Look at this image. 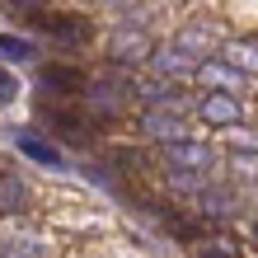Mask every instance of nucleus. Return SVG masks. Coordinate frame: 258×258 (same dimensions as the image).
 Here are the masks:
<instances>
[{
	"label": "nucleus",
	"mask_w": 258,
	"mask_h": 258,
	"mask_svg": "<svg viewBox=\"0 0 258 258\" xmlns=\"http://www.w3.org/2000/svg\"><path fill=\"white\" fill-rule=\"evenodd\" d=\"M211 160H216V150H211L207 141H192V136L164 146V164H169L174 174H207Z\"/></svg>",
	"instance_id": "f257e3e1"
},
{
	"label": "nucleus",
	"mask_w": 258,
	"mask_h": 258,
	"mask_svg": "<svg viewBox=\"0 0 258 258\" xmlns=\"http://www.w3.org/2000/svg\"><path fill=\"white\" fill-rule=\"evenodd\" d=\"M197 113H202L207 127H239V122H244L239 99H235V94H221V89H207V99L197 103Z\"/></svg>",
	"instance_id": "f03ea898"
},
{
	"label": "nucleus",
	"mask_w": 258,
	"mask_h": 258,
	"mask_svg": "<svg viewBox=\"0 0 258 258\" xmlns=\"http://www.w3.org/2000/svg\"><path fill=\"white\" fill-rule=\"evenodd\" d=\"M150 52H155V42H150L141 28H132V24H122L113 33V42H108V56L117 66H132V61H141V56H150Z\"/></svg>",
	"instance_id": "7ed1b4c3"
},
{
	"label": "nucleus",
	"mask_w": 258,
	"mask_h": 258,
	"mask_svg": "<svg viewBox=\"0 0 258 258\" xmlns=\"http://www.w3.org/2000/svg\"><path fill=\"white\" fill-rule=\"evenodd\" d=\"M141 132L150 136V141L169 146V141H183V136H188V122L178 117V108H174V113H169V108H146V117H141Z\"/></svg>",
	"instance_id": "20e7f679"
},
{
	"label": "nucleus",
	"mask_w": 258,
	"mask_h": 258,
	"mask_svg": "<svg viewBox=\"0 0 258 258\" xmlns=\"http://www.w3.org/2000/svg\"><path fill=\"white\" fill-rule=\"evenodd\" d=\"M150 66H155V75H164V80H178V75H197V56L192 52H183L178 42H164V47H155L150 52Z\"/></svg>",
	"instance_id": "39448f33"
},
{
	"label": "nucleus",
	"mask_w": 258,
	"mask_h": 258,
	"mask_svg": "<svg viewBox=\"0 0 258 258\" xmlns=\"http://www.w3.org/2000/svg\"><path fill=\"white\" fill-rule=\"evenodd\" d=\"M14 146H19V150H24L28 160L47 164V169H61V164H66V155H61V150H56V146H52V141H47V136H42V132H33V127L14 132Z\"/></svg>",
	"instance_id": "423d86ee"
},
{
	"label": "nucleus",
	"mask_w": 258,
	"mask_h": 258,
	"mask_svg": "<svg viewBox=\"0 0 258 258\" xmlns=\"http://www.w3.org/2000/svg\"><path fill=\"white\" fill-rule=\"evenodd\" d=\"M221 61H230L239 75H258V38H230V42H221Z\"/></svg>",
	"instance_id": "0eeeda50"
},
{
	"label": "nucleus",
	"mask_w": 258,
	"mask_h": 258,
	"mask_svg": "<svg viewBox=\"0 0 258 258\" xmlns=\"http://www.w3.org/2000/svg\"><path fill=\"white\" fill-rule=\"evenodd\" d=\"M197 80H202L207 89H221V94H235V89L244 85V75H239V71H235L230 61H221V56H216V61L197 66Z\"/></svg>",
	"instance_id": "6e6552de"
},
{
	"label": "nucleus",
	"mask_w": 258,
	"mask_h": 258,
	"mask_svg": "<svg viewBox=\"0 0 258 258\" xmlns=\"http://www.w3.org/2000/svg\"><path fill=\"white\" fill-rule=\"evenodd\" d=\"M42 85H47V89H56V94H61V99H80L85 94V75L80 71H71V66H47V71H42Z\"/></svg>",
	"instance_id": "1a4fd4ad"
},
{
	"label": "nucleus",
	"mask_w": 258,
	"mask_h": 258,
	"mask_svg": "<svg viewBox=\"0 0 258 258\" xmlns=\"http://www.w3.org/2000/svg\"><path fill=\"white\" fill-rule=\"evenodd\" d=\"M174 42H178L183 52H192V56H207V52H216V47H221V38L211 33L207 24H188V28H183V33H178Z\"/></svg>",
	"instance_id": "9d476101"
},
{
	"label": "nucleus",
	"mask_w": 258,
	"mask_h": 258,
	"mask_svg": "<svg viewBox=\"0 0 258 258\" xmlns=\"http://www.w3.org/2000/svg\"><path fill=\"white\" fill-rule=\"evenodd\" d=\"M38 28H47V33L61 38V42H80L85 38V24H75V14H38Z\"/></svg>",
	"instance_id": "9b49d317"
},
{
	"label": "nucleus",
	"mask_w": 258,
	"mask_h": 258,
	"mask_svg": "<svg viewBox=\"0 0 258 258\" xmlns=\"http://www.w3.org/2000/svg\"><path fill=\"white\" fill-rule=\"evenodd\" d=\"M42 117H47V122H56V127L71 136V141H89V122H85V117H75L71 108H52V103H47V108H42Z\"/></svg>",
	"instance_id": "f8f14e48"
},
{
	"label": "nucleus",
	"mask_w": 258,
	"mask_h": 258,
	"mask_svg": "<svg viewBox=\"0 0 258 258\" xmlns=\"http://www.w3.org/2000/svg\"><path fill=\"white\" fill-rule=\"evenodd\" d=\"M202 216H235V192L225 188H202Z\"/></svg>",
	"instance_id": "ddd939ff"
},
{
	"label": "nucleus",
	"mask_w": 258,
	"mask_h": 258,
	"mask_svg": "<svg viewBox=\"0 0 258 258\" xmlns=\"http://www.w3.org/2000/svg\"><path fill=\"white\" fill-rule=\"evenodd\" d=\"M24 202H28V188L19 178L0 174V211H24Z\"/></svg>",
	"instance_id": "4468645a"
},
{
	"label": "nucleus",
	"mask_w": 258,
	"mask_h": 258,
	"mask_svg": "<svg viewBox=\"0 0 258 258\" xmlns=\"http://www.w3.org/2000/svg\"><path fill=\"white\" fill-rule=\"evenodd\" d=\"M0 52L14 56V61H28V56H33V42H28V38H14V33H0Z\"/></svg>",
	"instance_id": "2eb2a0df"
},
{
	"label": "nucleus",
	"mask_w": 258,
	"mask_h": 258,
	"mask_svg": "<svg viewBox=\"0 0 258 258\" xmlns=\"http://www.w3.org/2000/svg\"><path fill=\"white\" fill-rule=\"evenodd\" d=\"M0 258H42V249H38V239H5Z\"/></svg>",
	"instance_id": "dca6fc26"
},
{
	"label": "nucleus",
	"mask_w": 258,
	"mask_h": 258,
	"mask_svg": "<svg viewBox=\"0 0 258 258\" xmlns=\"http://www.w3.org/2000/svg\"><path fill=\"white\" fill-rule=\"evenodd\" d=\"M235 146H239V150H244V146H249V150H258V127H244V132H235Z\"/></svg>",
	"instance_id": "f3484780"
},
{
	"label": "nucleus",
	"mask_w": 258,
	"mask_h": 258,
	"mask_svg": "<svg viewBox=\"0 0 258 258\" xmlns=\"http://www.w3.org/2000/svg\"><path fill=\"white\" fill-rule=\"evenodd\" d=\"M5 99H14V80H10L5 71H0V103H5Z\"/></svg>",
	"instance_id": "a211bd4d"
},
{
	"label": "nucleus",
	"mask_w": 258,
	"mask_h": 258,
	"mask_svg": "<svg viewBox=\"0 0 258 258\" xmlns=\"http://www.w3.org/2000/svg\"><path fill=\"white\" fill-rule=\"evenodd\" d=\"M94 5H108V10H117V5H127V0H94Z\"/></svg>",
	"instance_id": "6ab92c4d"
},
{
	"label": "nucleus",
	"mask_w": 258,
	"mask_h": 258,
	"mask_svg": "<svg viewBox=\"0 0 258 258\" xmlns=\"http://www.w3.org/2000/svg\"><path fill=\"white\" fill-rule=\"evenodd\" d=\"M253 244H258V221H253Z\"/></svg>",
	"instance_id": "aec40b11"
}]
</instances>
